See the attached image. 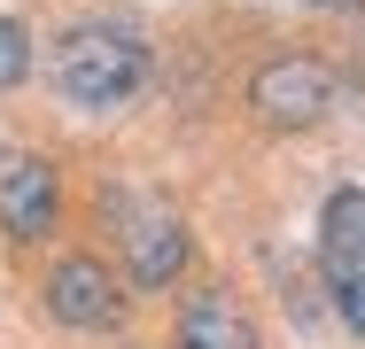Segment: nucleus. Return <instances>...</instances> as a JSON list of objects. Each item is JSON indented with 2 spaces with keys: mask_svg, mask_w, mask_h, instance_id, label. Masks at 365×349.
<instances>
[{
  "mask_svg": "<svg viewBox=\"0 0 365 349\" xmlns=\"http://www.w3.org/2000/svg\"><path fill=\"white\" fill-rule=\"evenodd\" d=\"M55 93L71 109H125L133 93L148 85V39L133 24H71L55 39Z\"/></svg>",
  "mask_w": 365,
  "mask_h": 349,
  "instance_id": "nucleus-1",
  "label": "nucleus"
},
{
  "mask_svg": "<svg viewBox=\"0 0 365 349\" xmlns=\"http://www.w3.org/2000/svg\"><path fill=\"white\" fill-rule=\"evenodd\" d=\"M101 209H109V225H117V241H125L133 287H171V279L187 272V225H179V209L163 202V194H148V187H109Z\"/></svg>",
  "mask_w": 365,
  "mask_h": 349,
  "instance_id": "nucleus-2",
  "label": "nucleus"
},
{
  "mask_svg": "<svg viewBox=\"0 0 365 349\" xmlns=\"http://www.w3.org/2000/svg\"><path fill=\"white\" fill-rule=\"evenodd\" d=\"M319 272H327V295H334L342 326L365 334V187L327 194V217H319Z\"/></svg>",
  "mask_w": 365,
  "mask_h": 349,
  "instance_id": "nucleus-3",
  "label": "nucleus"
},
{
  "mask_svg": "<svg viewBox=\"0 0 365 349\" xmlns=\"http://www.w3.org/2000/svg\"><path fill=\"white\" fill-rule=\"evenodd\" d=\"M334 101H342V78L327 63H311V55H280V63H264L249 78V109H257V125H272V132L319 125Z\"/></svg>",
  "mask_w": 365,
  "mask_h": 349,
  "instance_id": "nucleus-4",
  "label": "nucleus"
},
{
  "mask_svg": "<svg viewBox=\"0 0 365 349\" xmlns=\"http://www.w3.org/2000/svg\"><path fill=\"white\" fill-rule=\"evenodd\" d=\"M47 311L63 326H78V334H109L125 318V287H117V272L101 256H63L47 272Z\"/></svg>",
  "mask_w": 365,
  "mask_h": 349,
  "instance_id": "nucleus-5",
  "label": "nucleus"
},
{
  "mask_svg": "<svg viewBox=\"0 0 365 349\" xmlns=\"http://www.w3.org/2000/svg\"><path fill=\"white\" fill-rule=\"evenodd\" d=\"M55 217H63L55 163L31 155V147H8V155H0V225H8L16 241H39V233H55Z\"/></svg>",
  "mask_w": 365,
  "mask_h": 349,
  "instance_id": "nucleus-6",
  "label": "nucleus"
},
{
  "mask_svg": "<svg viewBox=\"0 0 365 349\" xmlns=\"http://www.w3.org/2000/svg\"><path fill=\"white\" fill-rule=\"evenodd\" d=\"M179 349H257V318L233 287H195L179 311Z\"/></svg>",
  "mask_w": 365,
  "mask_h": 349,
  "instance_id": "nucleus-7",
  "label": "nucleus"
},
{
  "mask_svg": "<svg viewBox=\"0 0 365 349\" xmlns=\"http://www.w3.org/2000/svg\"><path fill=\"white\" fill-rule=\"evenodd\" d=\"M31 78V39H24V24H8L0 16V93L8 85H24Z\"/></svg>",
  "mask_w": 365,
  "mask_h": 349,
  "instance_id": "nucleus-8",
  "label": "nucleus"
},
{
  "mask_svg": "<svg viewBox=\"0 0 365 349\" xmlns=\"http://www.w3.org/2000/svg\"><path fill=\"white\" fill-rule=\"evenodd\" d=\"M303 8H365V0H303Z\"/></svg>",
  "mask_w": 365,
  "mask_h": 349,
  "instance_id": "nucleus-9",
  "label": "nucleus"
}]
</instances>
